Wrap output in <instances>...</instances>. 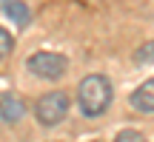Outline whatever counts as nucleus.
Masks as SVG:
<instances>
[{"label":"nucleus","mask_w":154,"mask_h":142,"mask_svg":"<svg viewBox=\"0 0 154 142\" xmlns=\"http://www.w3.org/2000/svg\"><path fill=\"white\" fill-rule=\"evenodd\" d=\"M111 99H114V85L106 74H86L77 85V108L86 120L103 117Z\"/></svg>","instance_id":"f257e3e1"},{"label":"nucleus","mask_w":154,"mask_h":142,"mask_svg":"<svg viewBox=\"0 0 154 142\" xmlns=\"http://www.w3.org/2000/svg\"><path fill=\"white\" fill-rule=\"evenodd\" d=\"M69 108H72V102H69L66 91H46L43 97H37L32 114L43 128H54L69 117Z\"/></svg>","instance_id":"f03ea898"},{"label":"nucleus","mask_w":154,"mask_h":142,"mask_svg":"<svg viewBox=\"0 0 154 142\" xmlns=\"http://www.w3.org/2000/svg\"><path fill=\"white\" fill-rule=\"evenodd\" d=\"M26 68H29V74L40 77V80L54 82L69 71V60L63 54H57V51H34L26 60Z\"/></svg>","instance_id":"7ed1b4c3"},{"label":"nucleus","mask_w":154,"mask_h":142,"mask_svg":"<svg viewBox=\"0 0 154 142\" xmlns=\"http://www.w3.org/2000/svg\"><path fill=\"white\" fill-rule=\"evenodd\" d=\"M26 114H29V105L17 91H3L0 94V122L14 125V122H20Z\"/></svg>","instance_id":"20e7f679"},{"label":"nucleus","mask_w":154,"mask_h":142,"mask_svg":"<svg viewBox=\"0 0 154 142\" xmlns=\"http://www.w3.org/2000/svg\"><path fill=\"white\" fill-rule=\"evenodd\" d=\"M128 102H131V108L137 111V114H154V77L134 88Z\"/></svg>","instance_id":"39448f33"},{"label":"nucleus","mask_w":154,"mask_h":142,"mask_svg":"<svg viewBox=\"0 0 154 142\" xmlns=\"http://www.w3.org/2000/svg\"><path fill=\"white\" fill-rule=\"evenodd\" d=\"M0 11L20 28H26L29 20H32V11H29V6L23 3V0H3V3H0Z\"/></svg>","instance_id":"423d86ee"},{"label":"nucleus","mask_w":154,"mask_h":142,"mask_svg":"<svg viewBox=\"0 0 154 142\" xmlns=\"http://www.w3.org/2000/svg\"><path fill=\"white\" fill-rule=\"evenodd\" d=\"M131 60H134V66H154V40L143 43V46L131 54Z\"/></svg>","instance_id":"0eeeda50"},{"label":"nucleus","mask_w":154,"mask_h":142,"mask_svg":"<svg viewBox=\"0 0 154 142\" xmlns=\"http://www.w3.org/2000/svg\"><path fill=\"white\" fill-rule=\"evenodd\" d=\"M114 142H151V139L146 137L143 131H137V128H123V131L114 137Z\"/></svg>","instance_id":"6e6552de"},{"label":"nucleus","mask_w":154,"mask_h":142,"mask_svg":"<svg viewBox=\"0 0 154 142\" xmlns=\"http://www.w3.org/2000/svg\"><path fill=\"white\" fill-rule=\"evenodd\" d=\"M11 49H14V37H11V34L0 26V60H3V57H9Z\"/></svg>","instance_id":"1a4fd4ad"}]
</instances>
